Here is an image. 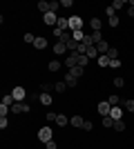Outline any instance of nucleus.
<instances>
[{
	"label": "nucleus",
	"instance_id": "obj_1",
	"mask_svg": "<svg viewBox=\"0 0 134 149\" xmlns=\"http://www.w3.org/2000/svg\"><path fill=\"white\" fill-rule=\"evenodd\" d=\"M54 131H51V127H40V131H38V140L40 143H49V140H54Z\"/></svg>",
	"mask_w": 134,
	"mask_h": 149
},
{
	"label": "nucleus",
	"instance_id": "obj_2",
	"mask_svg": "<svg viewBox=\"0 0 134 149\" xmlns=\"http://www.w3.org/2000/svg\"><path fill=\"white\" fill-rule=\"evenodd\" d=\"M83 29V18L81 16H72L69 18V31H81Z\"/></svg>",
	"mask_w": 134,
	"mask_h": 149
},
{
	"label": "nucleus",
	"instance_id": "obj_3",
	"mask_svg": "<svg viewBox=\"0 0 134 149\" xmlns=\"http://www.w3.org/2000/svg\"><path fill=\"white\" fill-rule=\"evenodd\" d=\"M11 96H13V100H16V102H22V100L27 98V89H25V87H13Z\"/></svg>",
	"mask_w": 134,
	"mask_h": 149
},
{
	"label": "nucleus",
	"instance_id": "obj_4",
	"mask_svg": "<svg viewBox=\"0 0 134 149\" xmlns=\"http://www.w3.org/2000/svg\"><path fill=\"white\" fill-rule=\"evenodd\" d=\"M96 111L105 118V116H109V111H112V105H109L107 100H103V102H98V105H96Z\"/></svg>",
	"mask_w": 134,
	"mask_h": 149
},
{
	"label": "nucleus",
	"instance_id": "obj_5",
	"mask_svg": "<svg viewBox=\"0 0 134 149\" xmlns=\"http://www.w3.org/2000/svg\"><path fill=\"white\" fill-rule=\"evenodd\" d=\"M43 22H45V25H56V22H58V16L54 11H49V13H45V16H43Z\"/></svg>",
	"mask_w": 134,
	"mask_h": 149
},
{
	"label": "nucleus",
	"instance_id": "obj_6",
	"mask_svg": "<svg viewBox=\"0 0 134 149\" xmlns=\"http://www.w3.org/2000/svg\"><path fill=\"white\" fill-rule=\"evenodd\" d=\"M96 51H98L101 56H107V51H109V45H107V40H101V42L96 45Z\"/></svg>",
	"mask_w": 134,
	"mask_h": 149
},
{
	"label": "nucleus",
	"instance_id": "obj_7",
	"mask_svg": "<svg viewBox=\"0 0 134 149\" xmlns=\"http://www.w3.org/2000/svg\"><path fill=\"white\" fill-rule=\"evenodd\" d=\"M65 51H67V45H65L63 40H58V42L54 45V54H56V56H63Z\"/></svg>",
	"mask_w": 134,
	"mask_h": 149
},
{
	"label": "nucleus",
	"instance_id": "obj_8",
	"mask_svg": "<svg viewBox=\"0 0 134 149\" xmlns=\"http://www.w3.org/2000/svg\"><path fill=\"white\" fill-rule=\"evenodd\" d=\"M109 116H112V120H123V109H121L119 105H116V107H112Z\"/></svg>",
	"mask_w": 134,
	"mask_h": 149
},
{
	"label": "nucleus",
	"instance_id": "obj_9",
	"mask_svg": "<svg viewBox=\"0 0 134 149\" xmlns=\"http://www.w3.org/2000/svg\"><path fill=\"white\" fill-rule=\"evenodd\" d=\"M83 123H85V120L81 118L78 113H74V116H72V118H69V125H72V127H74V129H78V127H83Z\"/></svg>",
	"mask_w": 134,
	"mask_h": 149
},
{
	"label": "nucleus",
	"instance_id": "obj_10",
	"mask_svg": "<svg viewBox=\"0 0 134 149\" xmlns=\"http://www.w3.org/2000/svg\"><path fill=\"white\" fill-rule=\"evenodd\" d=\"M56 125L58 127H67V125H69V118H67L65 113H58L56 116Z\"/></svg>",
	"mask_w": 134,
	"mask_h": 149
},
{
	"label": "nucleus",
	"instance_id": "obj_11",
	"mask_svg": "<svg viewBox=\"0 0 134 149\" xmlns=\"http://www.w3.org/2000/svg\"><path fill=\"white\" fill-rule=\"evenodd\" d=\"M76 62H78V67H87V62H89V58L85 56V54H76Z\"/></svg>",
	"mask_w": 134,
	"mask_h": 149
},
{
	"label": "nucleus",
	"instance_id": "obj_12",
	"mask_svg": "<svg viewBox=\"0 0 134 149\" xmlns=\"http://www.w3.org/2000/svg\"><path fill=\"white\" fill-rule=\"evenodd\" d=\"M65 65H67V67H76V65H78V62H76V51H74V54H69V56H67V58H65Z\"/></svg>",
	"mask_w": 134,
	"mask_h": 149
},
{
	"label": "nucleus",
	"instance_id": "obj_13",
	"mask_svg": "<svg viewBox=\"0 0 134 149\" xmlns=\"http://www.w3.org/2000/svg\"><path fill=\"white\" fill-rule=\"evenodd\" d=\"M34 47H36V49H45V47H47V40H45L43 36H36V42H34Z\"/></svg>",
	"mask_w": 134,
	"mask_h": 149
},
{
	"label": "nucleus",
	"instance_id": "obj_14",
	"mask_svg": "<svg viewBox=\"0 0 134 149\" xmlns=\"http://www.w3.org/2000/svg\"><path fill=\"white\" fill-rule=\"evenodd\" d=\"M69 74L74 76V78H81V76L85 74V69H83V67H78V65H76V67H72V69H69Z\"/></svg>",
	"mask_w": 134,
	"mask_h": 149
},
{
	"label": "nucleus",
	"instance_id": "obj_15",
	"mask_svg": "<svg viewBox=\"0 0 134 149\" xmlns=\"http://www.w3.org/2000/svg\"><path fill=\"white\" fill-rule=\"evenodd\" d=\"M76 82H78V78H74L72 74L65 76V85H67V87H76Z\"/></svg>",
	"mask_w": 134,
	"mask_h": 149
},
{
	"label": "nucleus",
	"instance_id": "obj_16",
	"mask_svg": "<svg viewBox=\"0 0 134 149\" xmlns=\"http://www.w3.org/2000/svg\"><path fill=\"white\" fill-rule=\"evenodd\" d=\"M54 100H51V96L49 93H40V105H45V107H49Z\"/></svg>",
	"mask_w": 134,
	"mask_h": 149
},
{
	"label": "nucleus",
	"instance_id": "obj_17",
	"mask_svg": "<svg viewBox=\"0 0 134 149\" xmlns=\"http://www.w3.org/2000/svg\"><path fill=\"white\" fill-rule=\"evenodd\" d=\"M98 56H101V54L96 51V47H89V49H87V58H89V60H98Z\"/></svg>",
	"mask_w": 134,
	"mask_h": 149
},
{
	"label": "nucleus",
	"instance_id": "obj_18",
	"mask_svg": "<svg viewBox=\"0 0 134 149\" xmlns=\"http://www.w3.org/2000/svg\"><path fill=\"white\" fill-rule=\"evenodd\" d=\"M89 25H92V31H101L103 22H101L98 18H92V20H89Z\"/></svg>",
	"mask_w": 134,
	"mask_h": 149
},
{
	"label": "nucleus",
	"instance_id": "obj_19",
	"mask_svg": "<svg viewBox=\"0 0 134 149\" xmlns=\"http://www.w3.org/2000/svg\"><path fill=\"white\" fill-rule=\"evenodd\" d=\"M107 25L109 27H119V16H116V13H112V16H107Z\"/></svg>",
	"mask_w": 134,
	"mask_h": 149
},
{
	"label": "nucleus",
	"instance_id": "obj_20",
	"mask_svg": "<svg viewBox=\"0 0 134 149\" xmlns=\"http://www.w3.org/2000/svg\"><path fill=\"white\" fill-rule=\"evenodd\" d=\"M38 9L43 11V16H45V13H49V2H45V0H40V2H38Z\"/></svg>",
	"mask_w": 134,
	"mask_h": 149
},
{
	"label": "nucleus",
	"instance_id": "obj_21",
	"mask_svg": "<svg viewBox=\"0 0 134 149\" xmlns=\"http://www.w3.org/2000/svg\"><path fill=\"white\" fill-rule=\"evenodd\" d=\"M107 58H109V60H116V58H119V49H116V47H109Z\"/></svg>",
	"mask_w": 134,
	"mask_h": 149
},
{
	"label": "nucleus",
	"instance_id": "obj_22",
	"mask_svg": "<svg viewBox=\"0 0 134 149\" xmlns=\"http://www.w3.org/2000/svg\"><path fill=\"white\" fill-rule=\"evenodd\" d=\"M96 62H98V67H109V58L107 56H98Z\"/></svg>",
	"mask_w": 134,
	"mask_h": 149
},
{
	"label": "nucleus",
	"instance_id": "obj_23",
	"mask_svg": "<svg viewBox=\"0 0 134 149\" xmlns=\"http://www.w3.org/2000/svg\"><path fill=\"white\" fill-rule=\"evenodd\" d=\"M47 69H49V71H58V69H60V60H51L49 65H47Z\"/></svg>",
	"mask_w": 134,
	"mask_h": 149
},
{
	"label": "nucleus",
	"instance_id": "obj_24",
	"mask_svg": "<svg viewBox=\"0 0 134 149\" xmlns=\"http://www.w3.org/2000/svg\"><path fill=\"white\" fill-rule=\"evenodd\" d=\"M114 131H125V123L123 120H114V127H112Z\"/></svg>",
	"mask_w": 134,
	"mask_h": 149
},
{
	"label": "nucleus",
	"instance_id": "obj_25",
	"mask_svg": "<svg viewBox=\"0 0 134 149\" xmlns=\"http://www.w3.org/2000/svg\"><path fill=\"white\" fill-rule=\"evenodd\" d=\"M89 36H92V40H94L96 45H98V42H101V40H103V33H101V31H92Z\"/></svg>",
	"mask_w": 134,
	"mask_h": 149
},
{
	"label": "nucleus",
	"instance_id": "obj_26",
	"mask_svg": "<svg viewBox=\"0 0 134 149\" xmlns=\"http://www.w3.org/2000/svg\"><path fill=\"white\" fill-rule=\"evenodd\" d=\"M103 127H105V129L114 127V120H112V116H105V118H103Z\"/></svg>",
	"mask_w": 134,
	"mask_h": 149
},
{
	"label": "nucleus",
	"instance_id": "obj_27",
	"mask_svg": "<svg viewBox=\"0 0 134 149\" xmlns=\"http://www.w3.org/2000/svg\"><path fill=\"white\" fill-rule=\"evenodd\" d=\"M112 82H114V87H116V89H121L123 85H125V80H123V76H116V78H114Z\"/></svg>",
	"mask_w": 134,
	"mask_h": 149
},
{
	"label": "nucleus",
	"instance_id": "obj_28",
	"mask_svg": "<svg viewBox=\"0 0 134 149\" xmlns=\"http://www.w3.org/2000/svg\"><path fill=\"white\" fill-rule=\"evenodd\" d=\"M123 107H125L128 111H132V113H134V100H130V98H128V100H123Z\"/></svg>",
	"mask_w": 134,
	"mask_h": 149
},
{
	"label": "nucleus",
	"instance_id": "obj_29",
	"mask_svg": "<svg viewBox=\"0 0 134 149\" xmlns=\"http://www.w3.org/2000/svg\"><path fill=\"white\" fill-rule=\"evenodd\" d=\"M54 89H56V91H58V93H63V91H65V89H67V85H65V80H63V82L58 80V82H56V85H54Z\"/></svg>",
	"mask_w": 134,
	"mask_h": 149
},
{
	"label": "nucleus",
	"instance_id": "obj_30",
	"mask_svg": "<svg viewBox=\"0 0 134 149\" xmlns=\"http://www.w3.org/2000/svg\"><path fill=\"white\" fill-rule=\"evenodd\" d=\"M13 102H16V100H13V96H11V93H9V96H5V98H2V105H7V107H11Z\"/></svg>",
	"mask_w": 134,
	"mask_h": 149
},
{
	"label": "nucleus",
	"instance_id": "obj_31",
	"mask_svg": "<svg viewBox=\"0 0 134 149\" xmlns=\"http://www.w3.org/2000/svg\"><path fill=\"white\" fill-rule=\"evenodd\" d=\"M121 7H125V2H123V0H114V2H112V9H114V11H119Z\"/></svg>",
	"mask_w": 134,
	"mask_h": 149
},
{
	"label": "nucleus",
	"instance_id": "obj_32",
	"mask_svg": "<svg viewBox=\"0 0 134 149\" xmlns=\"http://www.w3.org/2000/svg\"><path fill=\"white\" fill-rule=\"evenodd\" d=\"M7 127H9V120H7V116H0V129L5 131Z\"/></svg>",
	"mask_w": 134,
	"mask_h": 149
},
{
	"label": "nucleus",
	"instance_id": "obj_33",
	"mask_svg": "<svg viewBox=\"0 0 134 149\" xmlns=\"http://www.w3.org/2000/svg\"><path fill=\"white\" fill-rule=\"evenodd\" d=\"M87 49H89L87 45H85V42H81V45H78V49H76V54H85V56H87Z\"/></svg>",
	"mask_w": 134,
	"mask_h": 149
},
{
	"label": "nucleus",
	"instance_id": "obj_34",
	"mask_svg": "<svg viewBox=\"0 0 134 149\" xmlns=\"http://www.w3.org/2000/svg\"><path fill=\"white\" fill-rule=\"evenodd\" d=\"M107 102H109L112 107H116L119 102H121V98H119V96H109V98H107Z\"/></svg>",
	"mask_w": 134,
	"mask_h": 149
},
{
	"label": "nucleus",
	"instance_id": "obj_35",
	"mask_svg": "<svg viewBox=\"0 0 134 149\" xmlns=\"http://www.w3.org/2000/svg\"><path fill=\"white\" fill-rule=\"evenodd\" d=\"M58 9H60V2H58V0H54V2H49V11H54V13H56Z\"/></svg>",
	"mask_w": 134,
	"mask_h": 149
},
{
	"label": "nucleus",
	"instance_id": "obj_36",
	"mask_svg": "<svg viewBox=\"0 0 134 149\" xmlns=\"http://www.w3.org/2000/svg\"><path fill=\"white\" fill-rule=\"evenodd\" d=\"M22 40H25V42H36V36H34V33H25V36H22Z\"/></svg>",
	"mask_w": 134,
	"mask_h": 149
},
{
	"label": "nucleus",
	"instance_id": "obj_37",
	"mask_svg": "<svg viewBox=\"0 0 134 149\" xmlns=\"http://www.w3.org/2000/svg\"><path fill=\"white\" fill-rule=\"evenodd\" d=\"M56 116H58V113H54V111H47V113H45V118L49 120V123H56Z\"/></svg>",
	"mask_w": 134,
	"mask_h": 149
},
{
	"label": "nucleus",
	"instance_id": "obj_38",
	"mask_svg": "<svg viewBox=\"0 0 134 149\" xmlns=\"http://www.w3.org/2000/svg\"><path fill=\"white\" fill-rule=\"evenodd\" d=\"M9 111H11V107H7V105H0V116H7Z\"/></svg>",
	"mask_w": 134,
	"mask_h": 149
},
{
	"label": "nucleus",
	"instance_id": "obj_39",
	"mask_svg": "<svg viewBox=\"0 0 134 149\" xmlns=\"http://www.w3.org/2000/svg\"><path fill=\"white\" fill-rule=\"evenodd\" d=\"M83 129L85 131H92V129H94V125L89 123V120H85V123H83Z\"/></svg>",
	"mask_w": 134,
	"mask_h": 149
},
{
	"label": "nucleus",
	"instance_id": "obj_40",
	"mask_svg": "<svg viewBox=\"0 0 134 149\" xmlns=\"http://www.w3.org/2000/svg\"><path fill=\"white\" fill-rule=\"evenodd\" d=\"M72 5H74V2H72V0H60V7H65V9H69Z\"/></svg>",
	"mask_w": 134,
	"mask_h": 149
},
{
	"label": "nucleus",
	"instance_id": "obj_41",
	"mask_svg": "<svg viewBox=\"0 0 134 149\" xmlns=\"http://www.w3.org/2000/svg\"><path fill=\"white\" fill-rule=\"evenodd\" d=\"M109 67H121V60H119V58H116V60H109Z\"/></svg>",
	"mask_w": 134,
	"mask_h": 149
},
{
	"label": "nucleus",
	"instance_id": "obj_42",
	"mask_svg": "<svg viewBox=\"0 0 134 149\" xmlns=\"http://www.w3.org/2000/svg\"><path fill=\"white\" fill-rule=\"evenodd\" d=\"M47 145V149H56V143H54V140H49V143H45Z\"/></svg>",
	"mask_w": 134,
	"mask_h": 149
},
{
	"label": "nucleus",
	"instance_id": "obj_43",
	"mask_svg": "<svg viewBox=\"0 0 134 149\" xmlns=\"http://www.w3.org/2000/svg\"><path fill=\"white\" fill-rule=\"evenodd\" d=\"M128 16H130V18H134V7H128Z\"/></svg>",
	"mask_w": 134,
	"mask_h": 149
}]
</instances>
